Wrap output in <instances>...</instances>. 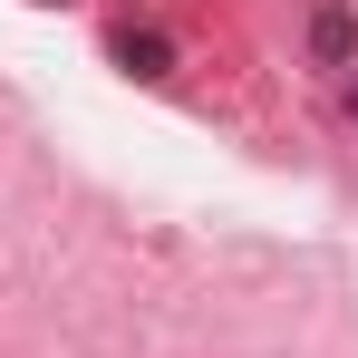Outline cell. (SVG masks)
Masks as SVG:
<instances>
[{
	"label": "cell",
	"mask_w": 358,
	"mask_h": 358,
	"mask_svg": "<svg viewBox=\"0 0 358 358\" xmlns=\"http://www.w3.org/2000/svg\"><path fill=\"white\" fill-rule=\"evenodd\" d=\"M349 117H358V78H349Z\"/></svg>",
	"instance_id": "obj_3"
},
{
	"label": "cell",
	"mask_w": 358,
	"mask_h": 358,
	"mask_svg": "<svg viewBox=\"0 0 358 358\" xmlns=\"http://www.w3.org/2000/svg\"><path fill=\"white\" fill-rule=\"evenodd\" d=\"M310 49L329 68H358V10H310Z\"/></svg>",
	"instance_id": "obj_1"
},
{
	"label": "cell",
	"mask_w": 358,
	"mask_h": 358,
	"mask_svg": "<svg viewBox=\"0 0 358 358\" xmlns=\"http://www.w3.org/2000/svg\"><path fill=\"white\" fill-rule=\"evenodd\" d=\"M117 59L136 68V78H165V68H175V49H165V29H136V20H126V29H117Z\"/></svg>",
	"instance_id": "obj_2"
}]
</instances>
